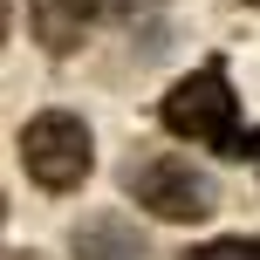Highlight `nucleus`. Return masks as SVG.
I'll return each instance as SVG.
<instances>
[{"label":"nucleus","instance_id":"nucleus-4","mask_svg":"<svg viewBox=\"0 0 260 260\" xmlns=\"http://www.w3.org/2000/svg\"><path fill=\"white\" fill-rule=\"evenodd\" d=\"M165 14V0H27V27L48 55H76L96 27H137Z\"/></svg>","mask_w":260,"mask_h":260},{"label":"nucleus","instance_id":"nucleus-6","mask_svg":"<svg viewBox=\"0 0 260 260\" xmlns=\"http://www.w3.org/2000/svg\"><path fill=\"white\" fill-rule=\"evenodd\" d=\"M178 260H260V240L226 233V240H206V247H192V253H178Z\"/></svg>","mask_w":260,"mask_h":260},{"label":"nucleus","instance_id":"nucleus-1","mask_svg":"<svg viewBox=\"0 0 260 260\" xmlns=\"http://www.w3.org/2000/svg\"><path fill=\"white\" fill-rule=\"evenodd\" d=\"M157 123L171 137L199 144V151H219V157H260V130H240V96L226 82V62H206L192 76H178L157 103Z\"/></svg>","mask_w":260,"mask_h":260},{"label":"nucleus","instance_id":"nucleus-2","mask_svg":"<svg viewBox=\"0 0 260 260\" xmlns=\"http://www.w3.org/2000/svg\"><path fill=\"white\" fill-rule=\"evenodd\" d=\"M14 151H21V171L41 192H55V199L82 192V178L96 171V137H89V123H82L76 110H41V117H27L21 137H14Z\"/></svg>","mask_w":260,"mask_h":260},{"label":"nucleus","instance_id":"nucleus-3","mask_svg":"<svg viewBox=\"0 0 260 260\" xmlns=\"http://www.w3.org/2000/svg\"><path fill=\"white\" fill-rule=\"evenodd\" d=\"M123 199L144 206L151 219H212L219 212V185H212L206 165L178 151H144L123 165Z\"/></svg>","mask_w":260,"mask_h":260},{"label":"nucleus","instance_id":"nucleus-7","mask_svg":"<svg viewBox=\"0 0 260 260\" xmlns=\"http://www.w3.org/2000/svg\"><path fill=\"white\" fill-rule=\"evenodd\" d=\"M247 7H260V0H247Z\"/></svg>","mask_w":260,"mask_h":260},{"label":"nucleus","instance_id":"nucleus-5","mask_svg":"<svg viewBox=\"0 0 260 260\" xmlns=\"http://www.w3.org/2000/svg\"><path fill=\"white\" fill-rule=\"evenodd\" d=\"M69 253L76 260H144V233L123 212H89L69 226Z\"/></svg>","mask_w":260,"mask_h":260}]
</instances>
